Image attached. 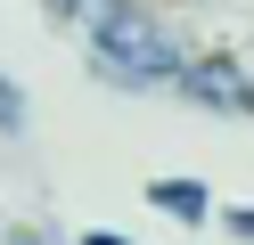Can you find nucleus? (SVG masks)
I'll return each instance as SVG.
<instances>
[{
    "label": "nucleus",
    "mask_w": 254,
    "mask_h": 245,
    "mask_svg": "<svg viewBox=\"0 0 254 245\" xmlns=\"http://www.w3.org/2000/svg\"><path fill=\"white\" fill-rule=\"evenodd\" d=\"M90 49H99V74L115 82H172L181 74V49L164 41V25H156L148 8H99V25H90Z\"/></svg>",
    "instance_id": "obj_1"
},
{
    "label": "nucleus",
    "mask_w": 254,
    "mask_h": 245,
    "mask_svg": "<svg viewBox=\"0 0 254 245\" xmlns=\"http://www.w3.org/2000/svg\"><path fill=\"white\" fill-rule=\"evenodd\" d=\"M172 82H181L197 106H230V114H246V106H254V82L238 74L230 57H181V74H172Z\"/></svg>",
    "instance_id": "obj_2"
},
{
    "label": "nucleus",
    "mask_w": 254,
    "mask_h": 245,
    "mask_svg": "<svg viewBox=\"0 0 254 245\" xmlns=\"http://www.w3.org/2000/svg\"><path fill=\"white\" fill-rule=\"evenodd\" d=\"M148 196L172 212V221H205V188H197V180H156Z\"/></svg>",
    "instance_id": "obj_3"
},
{
    "label": "nucleus",
    "mask_w": 254,
    "mask_h": 245,
    "mask_svg": "<svg viewBox=\"0 0 254 245\" xmlns=\"http://www.w3.org/2000/svg\"><path fill=\"white\" fill-rule=\"evenodd\" d=\"M0 131H25V90L0 74Z\"/></svg>",
    "instance_id": "obj_4"
},
{
    "label": "nucleus",
    "mask_w": 254,
    "mask_h": 245,
    "mask_svg": "<svg viewBox=\"0 0 254 245\" xmlns=\"http://www.w3.org/2000/svg\"><path fill=\"white\" fill-rule=\"evenodd\" d=\"M82 245H131V237H115V229H90V237Z\"/></svg>",
    "instance_id": "obj_5"
},
{
    "label": "nucleus",
    "mask_w": 254,
    "mask_h": 245,
    "mask_svg": "<svg viewBox=\"0 0 254 245\" xmlns=\"http://www.w3.org/2000/svg\"><path fill=\"white\" fill-rule=\"evenodd\" d=\"M8 245H41V237H8Z\"/></svg>",
    "instance_id": "obj_6"
}]
</instances>
